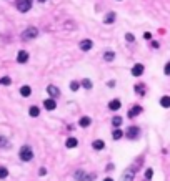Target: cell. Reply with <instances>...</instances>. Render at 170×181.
<instances>
[{
	"label": "cell",
	"mask_w": 170,
	"mask_h": 181,
	"mask_svg": "<svg viewBox=\"0 0 170 181\" xmlns=\"http://www.w3.org/2000/svg\"><path fill=\"white\" fill-rule=\"evenodd\" d=\"M35 37H39V29H35V27H29V29L22 33L23 40H32V38H35Z\"/></svg>",
	"instance_id": "cell-2"
},
{
	"label": "cell",
	"mask_w": 170,
	"mask_h": 181,
	"mask_svg": "<svg viewBox=\"0 0 170 181\" xmlns=\"http://www.w3.org/2000/svg\"><path fill=\"white\" fill-rule=\"evenodd\" d=\"M77 145H79V140H77V138H73V136L67 138V141H65V146H67V148H75Z\"/></svg>",
	"instance_id": "cell-12"
},
{
	"label": "cell",
	"mask_w": 170,
	"mask_h": 181,
	"mask_svg": "<svg viewBox=\"0 0 170 181\" xmlns=\"http://www.w3.org/2000/svg\"><path fill=\"white\" fill-rule=\"evenodd\" d=\"M79 88H80V83L79 82H70V90H72V92H77Z\"/></svg>",
	"instance_id": "cell-27"
},
{
	"label": "cell",
	"mask_w": 170,
	"mask_h": 181,
	"mask_svg": "<svg viewBox=\"0 0 170 181\" xmlns=\"http://www.w3.org/2000/svg\"><path fill=\"white\" fill-rule=\"evenodd\" d=\"M152 176H153V170H147V173H145V178H147V179H152Z\"/></svg>",
	"instance_id": "cell-30"
},
{
	"label": "cell",
	"mask_w": 170,
	"mask_h": 181,
	"mask_svg": "<svg viewBox=\"0 0 170 181\" xmlns=\"http://www.w3.org/2000/svg\"><path fill=\"white\" fill-rule=\"evenodd\" d=\"M160 105H162L163 108H168L170 107V96L168 95L162 96V98H160Z\"/></svg>",
	"instance_id": "cell-18"
},
{
	"label": "cell",
	"mask_w": 170,
	"mask_h": 181,
	"mask_svg": "<svg viewBox=\"0 0 170 181\" xmlns=\"http://www.w3.org/2000/svg\"><path fill=\"white\" fill-rule=\"evenodd\" d=\"M140 113H142V107L135 105V107H132L130 111H128V118H135V116H138Z\"/></svg>",
	"instance_id": "cell-10"
},
{
	"label": "cell",
	"mask_w": 170,
	"mask_h": 181,
	"mask_svg": "<svg viewBox=\"0 0 170 181\" xmlns=\"http://www.w3.org/2000/svg\"><path fill=\"white\" fill-rule=\"evenodd\" d=\"M44 107H45V110L52 111V110H55V108H57V101H55L54 98H47V100L44 101Z\"/></svg>",
	"instance_id": "cell-6"
},
{
	"label": "cell",
	"mask_w": 170,
	"mask_h": 181,
	"mask_svg": "<svg viewBox=\"0 0 170 181\" xmlns=\"http://www.w3.org/2000/svg\"><path fill=\"white\" fill-rule=\"evenodd\" d=\"M83 176H85V173H83L82 170H79V171L75 173V179H77V181H83V179H85Z\"/></svg>",
	"instance_id": "cell-26"
},
{
	"label": "cell",
	"mask_w": 170,
	"mask_h": 181,
	"mask_svg": "<svg viewBox=\"0 0 170 181\" xmlns=\"http://www.w3.org/2000/svg\"><path fill=\"white\" fill-rule=\"evenodd\" d=\"M30 93H32V90H30L29 85H23L22 88H20V95H22V96H29Z\"/></svg>",
	"instance_id": "cell-19"
},
{
	"label": "cell",
	"mask_w": 170,
	"mask_h": 181,
	"mask_svg": "<svg viewBox=\"0 0 170 181\" xmlns=\"http://www.w3.org/2000/svg\"><path fill=\"white\" fill-rule=\"evenodd\" d=\"M104 58H105V60H107V62H112L113 58H115V53H113V52H110V50H109V52H105V53H104Z\"/></svg>",
	"instance_id": "cell-22"
},
{
	"label": "cell",
	"mask_w": 170,
	"mask_h": 181,
	"mask_svg": "<svg viewBox=\"0 0 170 181\" xmlns=\"http://www.w3.org/2000/svg\"><path fill=\"white\" fill-rule=\"evenodd\" d=\"M163 71H165V75H170V62L165 65V68H163Z\"/></svg>",
	"instance_id": "cell-31"
},
{
	"label": "cell",
	"mask_w": 170,
	"mask_h": 181,
	"mask_svg": "<svg viewBox=\"0 0 170 181\" xmlns=\"http://www.w3.org/2000/svg\"><path fill=\"white\" fill-rule=\"evenodd\" d=\"M125 40H127V42H134L135 37L132 35V33H125Z\"/></svg>",
	"instance_id": "cell-29"
},
{
	"label": "cell",
	"mask_w": 170,
	"mask_h": 181,
	"mask_svg": "<svg viewBox=\"0 0 170 181\" xmlns=\"http://www.w3.org/2000/svg\"><path fill=\"white\" fill-rule=\"evenodd\" d=\"M79 47H80V50H83V52H88V50H92V47H94V42L88 40V38H85V40H82V42L79 43Z\"/></svg>",
	"instance_id": "cell-5"
},
{
	"label": "cell",
	"mask_w": 170,
	"mask_h": 181,
	"mask_svg": "<svg viewBox=\"0 0 170 181\" xmlns=\"http://www.w3.org/2000/svg\"><path fill=\"white\" fill-rule=\"evenodd\" d=\"M0 146H7V140L4 136H0Z\"/></svg>",
	"instance_id": "cell-32"
},
{
	"label": "cell",
	"mask_w": 170,
	"mask_h": 181,
	"mask_svg": "<svg viewBox=\"0 0 170 181\" xmlns=\"http://www.w3.org/2000/svg\"><path fill=\"white\" fill-rule=\"evenodd\" d=\"M39 2H47V0H39Z\"/></svg>",
	"instance_id": "cell-36"
},
{
	"label": "cell",
	"mask_w": 170,
	"mask_h": 181,
	"mask_svg": "<svg viewBox=\"0 0 170 181\" xmlns=\"http://www.w3.org/2000/svg\"><path fill=\"white\" fill-rule=\"evenodd\" d=\"M7 176H8V170L4 166H0V179H5Z\"/></svg>",
	"instance_id": "cell-24"
},
{
	"label": "cell",
	"mask_w": 170,
	"mask_h": 181,
	"mask_svg": "<svg viewBox=\"0 0 170 181\" xmlns=\"http://www.w3.org/2000/svg\"><path fill=\"white\" fill-rule=\"evenodd\" d=\"M17 62L18 63H27V62H29V53H27L25 50H20V52H18Z\"/></svg>",
	"instance_id": "cell-8"
},
{
	"label": "cell",
	"mask_w": 170,
	"mask_h": 181,
	"mask_svg": "<svg viewBox=\"0 0 170 181\" xmlns=\"http://www.w3.org/2000/svg\"><path fill=\"white\" fill-rule=\"evenodd\" d=\"M10 83H12V80L8 77H2L0 78V85H10Z\"/></svg>",
	"instance_id": "cell-28"
},
{
	"label": "cell",
	"mask_w": 170,
	"mask_h": 181,
	"mask_svg": "<svg viewBox=\"0 0 170 181\" xmlns=\"http://www.w3.org/2000/svg\"><path fill=\"white\" fill-rule=\"evenodd\" d=\"M92 146H94V149L100 151V149H104V148H105V143L102 141V140H95V141L92 143Z\"/></svg>",
	"instance_id": "cell-15"
},
{
	"label": "cell",
	"mask_w": 170,
	"mask_h": 181,
	"mask_svg": "<svg viewBox=\"0 0 170 181\" xmlns=\"http://www.w3.org/2000/svg\"><path fill=\"white\" fill-rule=\"evenodd\" d=\"M79 125L82 128H87L88 125H92V118L90 116H82V118H80V121H79Z\"/></svg>",
	"instance_id": "cell-13"
},
{
	"label": "cell",
	"mask_w": 170,
	"mask_h": 181,
	"mask_svg": "<svg viewBox=\"0 0 170 181\" xmlns=\"http://www.w3.org/2000/svg\"><path fill=\"white\" fill-rule=\"evenodd\" d=\"M152 47H153V48H159L160 45H159V42H152Z\"/></svg>",
	"instance_id": "cell-34"
},
{
	"label": "cell",
	"mask_w": 170,
	"mask_h": 181,
	"mask_svg": "<svg viewBox=\"0 0 170 181\" xmlns=\"http://www.w3.org/2000/svg\"><path fill=\"white\" fill-rule=\"evenodd\" d=\"M104 181H113V179H112V178H105Z\"/></svg>",
	"instance_id": "cell-35"
},
{
	"label": "cell",
	"mask_w": 170,
	"mask_h": 181,
	"mask_svg": "<svg viewBox=\"0 0 170 181\" xmlns=\"http://www.w3.org/2000/svg\"><path fill=\"white\" fill-rule=\"evenodd\" d=\"M80 85H82L83 88H87V90H90L92 86H94V83H92V82H90V80H88V78H85V80H82V83H80Z\"/></svg>",
	"instance_id": "cell-21"
},
{
	"label": "cell",
	"mask_w": 170,
	"mask_h": 181,
	"mask_svg": "<svg viewBox=\"0 0 170 181\" xmlns=\"http://www.w3.org/2000/svg\"><path fill=\"white\" fill-rule=\"evenodd\" d=\"M18 156H20V160H22V161H30L33 158L32 148H30V146H22L20 151H18Z\"/></svg>",
	"instance_id": "cell-1"
},
{
	"label": "cell",
	"mask_w": 170,
	"mask_h": 181,
	"mask_svg": "<svg viewBox=\"0 0 170 181\" xmlns=\"http://www.w3.org/2000/svg\"><path fill=\"white\" fill-rule=\"evenodd\" d=\"M112 125H113L115 128H119L120 125H122V116H113V118H112Z\"/></svg>",
	"instance_id": "cell-23"
},
{
	"label": "cell",
	"mask_w": 170,
	"mask_h": 181,
	"mask_svg": "<svg viewBox=\"0 0 170 181\" xmlns=\"http://www.w3.org/2000/svg\"><path fill=\"white\" fill-rule=\"evenodd\" d=\"M135 92H137L140 96H144V95H145V92H147V88H145L144 83H138V85H135Z\"/></svg>",
	"instance_id": "cell-16"
},
{
	"label": "cell",
	"mask_w": 170,
	"mask_h": 181,
	"mask_svg": "<svg viewBox=\"0 0 170 181\" xmlns=\"http://www.w3.org/2000/svg\"><path fill=\"white\" fill-rule=\"evenodd\" d=\"M127 138H130V140H137L138 135H140V130H138L137 126H130L128 130H127Z\"/></svg>",
	"instance_id": "cell-4"
},
{
	"label": "cell",
	"mask_w": 170,
	"mask_h": 181,
	"mask_svg": "<svg viewBox=\"0 0 170 181\" xmlns=\"http://www.w3.org/2000/svg\"><path fill=\"white\" fill-rule=\"evenodd\" d=\"M32 7V0H17V8L20 12H29Z\"/></svg>",
	"instance_id": "cell-3"
},
{
	"label": "cell",
	"mask_w": 170,
	"mask_h": 181,
	"mask_svg": "<svg viewBox=\"0 0 170 181\" xmlns=\"http://www.w3.org/2000/svg\"><path fill=\"white\" fill-rule=\"evenodd\" d=\"M104 22L105 23H113V22H115V14H113V12H109V14L105 15Z\"/></svg>",
	"instance_id": "cell-17"
},
{
	"label": "cell",
	"mask_w": 170,
	"mask_h": 181,
	"mask_svg": "<svg viewBox=\"0 0 170 181\" xmlns=\"http://www.w3.org/2000/svg\"><path fill=\"white\" fill-rule=\"evenodd\" d=\"M144 65L142 63H137V65H134V68H132V75H134V77H140L142 73H144Z\"/></svg>",
	"instance_id": "cell-9"
},
{
	"label": "cell",
	"mask_w": 170,
	"mask_h": 181,
	"mask_svg": "<svg viewBox=\"0 0 170 181\" xmlns=\"http://www.w3.org/2000/svg\"><path fill=\"white\" fill-rule=\"evenodd\" d=\"M120 107H122V103H120V100H112V101H110L109 103V108H110V110H112V111H119L120 110Z\"/></svg>",
	"instance_id": "cell-11"
},
{
	"label": "cell",
	"mask_w": 170,
	"mask_h": 181,
	"mask_svg": "<svg viewBox=\"0 0 170 181\" xmlns=\"http://www.w3.org/2000/svg\"><path fill=\"white\" fill-rule=\"evenodd\" d=\"M122 181H134V171L127 170L125 173L122 174Z\"/></svg>",
	"instance_id": "cell-14"
},
{
	"label": "cell",
	"mask_w": 170,
	"mask_h": 181,
	"mask_svg": "<svg viewBox=\"0 0 170 181\" xmlns=\"http://www.w3.org/2000/svg\"><path fill=\"white\" fill-rule=\"evenodd\" d=\"M47 93H48V95H50L52 98L55 100V98H57L58 95H60V90H58V88H57V86H55V85H48V86H47Z\"/></svg>",
	"instance_id": "cell-7"
},
{
	"label": "cell",
	"mask_w": 170,
	"mask_h": 181,
	"mask_svg": "<svg viewBox=\"0 0 170 181\" xmlns=\"http://www.w3.org/2000/svg\"><path fill=\"white\" fill-rule=\"evenodd\" d=\"M144 38H145V40H150V38H152V35H150L148 32H145V33H144Z\"/></svg>",
	"instance_id": "cell-33"
},
{
	"label": "cell",
	"mask_w": 170,
	"mask_h": 181,
	"mask_svg": "<svg viewBox=\"0 0 170 181\" xmlns=\"http://www.w3.org/2000/svg\"><path fill=\"white\" fill-rule=\"evenodd\" d=\"M112 136H113V140H120L123 136V131H122V130H113Z\"/></svg>",
	"instance_id": "cell-25"
},
{
	"label": "cell",
	"mask_w": 170,
	"mask_h": 181,
	"mask_svg": "<svg viewBox=\"0 0 170 181\" xmlns=\"http://www.w3.org/2000/svg\"><path fill=\"white\" fill-rule=\"evenodd\" d=\"M29 113H30V116H39L40 115V108L39 107H30V110H29Z\"/></svg>",
	"instance_id": "cell-20"
}]
</instances>
